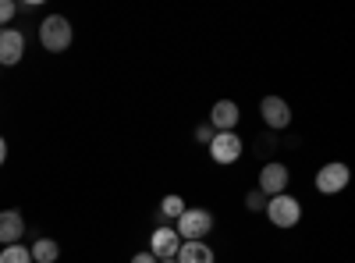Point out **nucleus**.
Here are the masks:
<instances>
[{"instance_id": "7", "label": "nucleus", "mask_w": 355, "mask_h": 263, "mask_svg": "<svg viewBox=\"0 0 355 263\" xmlns=\"http://www.w3.org/2000/svg\"><path fill=\"white\" fill-rule=\"evenodd\" d=\"M259 114H263V125L270 128L274 135L291 128V107H288L284 96H263L259 100Z\"/></svg>"}, {"instance_id": "17", "label": "nucleus", "mask_w": 355, "mask_h": 263, "mask_svg": "<svg viewBox=\"0 0 355 263\" xmlns=\"http://www.w3.org/2000/svg\"><path fill=\"white\" fill-rule=\"evenodd\" d=\"M217 132H214V125L210 121H202V125H196V142L199 146H210V139H214Z\"/></svg>"}, {"instance_id": "15", "label": "nucleus", "mask_w": 355, "mask_h": 263, "mask_svg": "<svg viewBox=\"0 0 355 263\" xmlns=\"http://www.w3.org/2000/svg\"><path fill=\"white\" fill-rule=\"evenodd\" d=\"M0 263H33V253H28V246L15 242V246H4V253H0Z\"/></svg>"}, {"instance_id": "8", "label": "nucleus", "mask_w": 355, "mask_h": 263, "mask_svg": "<svg viewBox=\"0 0 355 263\" xmlns=\"http://www.w3.org/2000/svg\"><path fill=\"white\" fill-rule=\"evenodd\" d=\"M25 33L21 28H0V68H15L25 57Z\"/></svg>"}, {"instance_id": "14", "label": "nucleus", "mask_w": 355, "mask_h": 263, "mask_svg": "<svg viewBox=\"0 0 355 263\" xmlns=\"http://www.w3.org/2000/svg\"><path fill=\"white\" fill-rule=\"evenodd\" d=\"M189 210V203H185V196H178V192H171V196H164L160 199V224H167V221H178Z\"/></svg>"}, {"instance_id": "16", "label": "nucleus", "mask_w": 355, "mask_h": 263, "mask_svg": "<svg viewBox=\"0 0 355 263\" xmlns=\"http://www.w3.org/2000/svg\"><path fill=\"white\" fill-rule=\"evenodd\" d=\"M245 210H249V214H263V210H266V196H263L259 189L245 192Z\"/></svg>"}, {"instance_id": "11", "label": "nucleus", "mask_w": 355, "mask_h": 263, "mask_svg": "<svg viewBox=\"0 0 355 263\" xmlns=\"http://www.w3.org/2000/svg\"><path fill=\"white\" fill-rule=\"evenodd\" d=\"M25 217L18 210H0V246H15L25 235Z\"/></svg>"}, {"instance_id": "4", "label": "nucleus", "mask_w": 355, "mask_h": 263, "mask_svg": "<svg viewBox=\"0 0 355 263\" xmlns=\"http://www.w3.org/2000/svg\"><path fill=\"white\" fill-rule=\"evenodd\" d=\"M210 160L214 164H220V167H231V164H239L242 160V153H245V139L239 135V132H217L214 139H210Z\"/></svg>"}, {"instance_id": "10", "label": "nucleus", "mask_w": 355, "mask_h": 263, "mask_svg": "<svg viewBox=\"0 0 355 263\" xmlns=\"http://www.w3.org/2000/svg\"><path fill=\"white\" fill-rule=\"evenodd\" d=\"M239 121H242V110H239V103H234V100H217L210 107L214 132H234V128H239Z\"/></svg>"}, {"instance_id": "9", "label": "nucleus", "mask_w": 355, "mask_h": 263, "mask_svg": "<svg viewBox=\"0 0 355 263\" xmlns=\"http://www.w3.org/2000/svg\"><path fill=\"white\" fill-rule=\"evenodd\" d=\"M178 249H182V235H178L174 228H167V224L153 228V235H150V253L157 256V263H160V260H174Z\"/></svg>"}, {"instance_id": "5", "label": "nucleus", "mask_w": 355, "mask_h": 263, "mask_svg": "<svg viewBox=\"0 0 355 263\" xmlns=\"http://www.w3.org/2000/svg\"><path fill=\"white\" fill-rule=\"evenodd\" d=\"M348 182H352V171H348V164H341V160L323 164V167L316 171V192H323V196H338V192H345Z\"/></svg>"}, {"instance_id": "1", "label": "nucleus", "mask_w": 355, "mask_h": 263, "mask_svg": "<svg viewBox=\"0 0 355 263\" xmlns=\"http://www.w3.org/2000/svg\"><path fill=\"white\" fill-rule=\"evenodd\" d=\"M214 228H217V221H214V214L206 207H189L182 217L174 221V231L182 235V242H206L214 235Z\"/></svg>"}, {"instance_id": "21", "label": "nucleus", "mask_w": 355, "mask_h": 263, "mask_svg": "<svg viewBox=\"0 0 355 263\" xmlns=\"http://www.w3.org/2000/svg\"><path fill=\"white\" fill-rule=\"evenodd\" d=\"M160 263H174V260H160Z\"/></svg>"}, {"instance_id": "18", "label": "nucleus", "mask_w": 355, "mask_h": 263, "mask_svg": "<svg viewBox=\"0 0 355 263\" xmlns=\"http://www.w3.org/2000/svg\"><path fill=\"white\" fill-rule=\"evenodd\" d=\"M15 15H18V4H15V0H0V25H8Z\"/></svg>"}, {"instance_id": "13", "label": "nucleus", "mask_w": 355, "mask_h": 263, "mask_svg": "<svg viewBox=\"0 0 355 263\" xmlns=\"http://www.w3.org/2000/svg\"><path fill=\"white\" fill-rule=\"evenodd\" d=\"M28 253H33V263H57L61 260V246H57L53 239H36L33 246H28Z\"/></svg>"}, {"instance_id": "20", "label": "nucleus", "mask_w": 355, "mask_h": 263, "mask_svg": "<svg viewBox=\"0 0 355 263\" xmlns=\"http://www.w3.org/2000/svg\"><path fill=\"white\" fill-rule=\"evenodd\" d=\"M4 160H8V139L0 135V167H4Z\"/></svg>"}, {"instance_id": "3", "label": "nucleus", "mask_w": 355, "mask_h": 263, "mask_svg": "<svg viewBox=\"0 0 355 263\" xmlns=\"http://www.w3.org/2000/svg\"><path fill=\"white\" fill-rule=\"evenodd\" d=\"M71 22L64 15H46L40 22V46L50 50V53H64L71 46Z\"/></svg>"}, {"instance_id": "2", "label": "nucleus", "mask_w": 355, "mask_h": 263, "mask_svg": "<svg viewBox=\"0 0 355 263\" xmlns=\"http://www.w3.org/2000/svg\"><path fill=\"white\" fill-rule=\"evenodd\" d=\"M263 217L270 221L274 228L288 231V228H295V224L302 221V203H299V196H291V192L270 196V199H266V210H263Z\"/></svg>"}, {"instance_id": "6", "label": "nucleus", "mask_w": 355, "mask_h": 263, "mask_svg": "<svg viewBox=\"0 0 355 263\" xmlns=\"http://www.w3.org/2000/svg\"><path fill=\"white\" fill-rule=\"evenodd\" d=\"M288 182H291V171H288V164H281V160H266L263 164V171H259V192L270 199V196H281V192H288Z\"/></svg>"}, {"instance_id": "19", "label": "nucleus", "mask_w": 355, "mask_h": 263, "mask_svg": "<svg viewBox=\"0 0 355 263\" xmlns=\"http://www.w3.org/2000/svg\"><path fill=\"white\" fill-rule=\"evenodd\" d=\"M132 263H157V256H153L150 249H142V253H135V256H132Z\"/></svg>"}, {"instance_id": "12", "label": "nucleus", "mask_w": 355, "mask_h": 263, "mask_svg": "<svg viewBox=\"0 0 355 263\" xmlns=\"http://www.w3.org/2000/svg\"><path fill=\"white\" fill-rule=\"evenodd\" d=\"M174 263H217V253L210 242H182Z\"/></svg>"}]
</instances>
